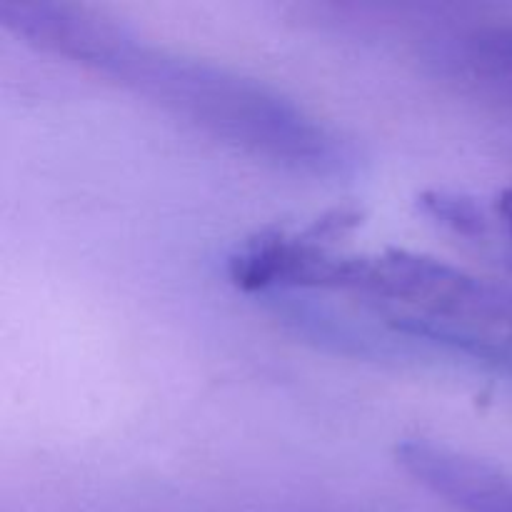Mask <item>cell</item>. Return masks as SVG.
I'll return each mask as SVG.
<instances>
[{
	"label": "cell",
	"mask_w": 512,
	"mask_h": 512,
	"mask_svg": "<svg viewBox=\"0 0 512 512\" xmlns=\"http://www.w3.org/2000/svg\"><path fill=\"white\" fill-rule=\"evenodd\" d=\"M0 25L30 48L113 80L175 118L255 158L338 173V135L280 90L233 68L150 43L118 20L70 3L0 0Z\"/></svg>",
	"instance_id": "6da1fadb"
},
{
	"label": "cell",
	"mask_w": 512,
	"mask_h": 512,
	"mask_svg": "<svg viewBox=\"0 0 512 512\" xmlns=\"http://www.w3.org/2000/svg\"><path fill=\"white\" fill-rule=\"evenodd\" d=\"M313 233L263 235L260 288L328 290L360 300L390 328L463 353L512 378V288L423 253H335Z\"/></svg>",
	"instance_id": "7a4b0ae2"
},
{
	"label": "cell",
	"mask_w": 512,
	"mask_h": 512,
	"mask_svg": "<svg viewBox=\"0 0 512 512\" xmlns=\"http://www.w3.org/2000/svg\"><path fill=\"white\" fill-rule=\"evenodd\" d=\"M445 60L480 93L512 103V23L470 28L445 48Z\"/></svg>",
	"instance_id": "3957f363"
},
{
	"label": "cell",
	"mask_w": 512,
	"mask_h": 512,
	"mask_svg": "<svg viewBox=\"0 0 512 512\" xmlns=\"http://www.w3.org/2000/svg\"><path fill=\"white\" fill-rule=\"evenodd\" d=\"M423 208L433 215L435 220H440L448 228L458 230V233L473 235L483 230V213L478 210V205L470 203L468 198L455 193H435L423 195Z\"/></svg>",
	"instance_id": "277c9868"
},
{
	"label": "cell",
	"mask_w": 512,
	"mask_h": 512,
	"mask_svg": "<svg viewBox=\"0 0 512 512\" xmlns=\"http://www.w3.org/2000/svg\"><path fill=\"white\" fill-rule=\"evenodd\" d=\"M473 512H512V478L498 475L488 480L475 498Z\"/></svg>",
	"instance_id": "5b68a950"
}]
</instances>
